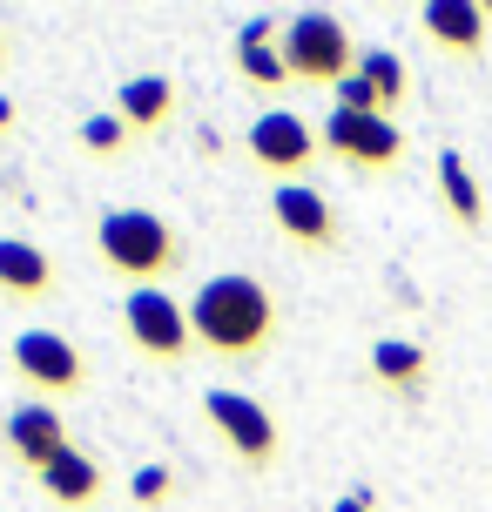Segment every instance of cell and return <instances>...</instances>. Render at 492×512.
<instances>
[{"label": "cell", "mask_w": 492, "mask_h": 512, "mask_svg": "<svg viewBox=\"0 0 492 512\" xmlns=\"http://www.w3.org/2000/svg\"><path fill=\"white\" fill-rule=\"evenodd\" d=\"M189 331H196V344L209 358L250 364L277 344V297H270V283L243 277V270H223V277H209L189 297Z\"/></svg>", "instance_id": "obj_1"}, {"label": "cell", "mask_w": 492, "mask_h": 512, "mask_svg": "<svg viewBox=\"0 0 492 512\" xmlns=\"http://www.w3.org/2000/svg\"><path fill=\"white\" fill-rule=\"evenodd\" d=\"M95 256L129 290H162L189 263V243H182V230L169 216H156V209H108L102 223H95Z\"/></svg>", "instance_id": "obj_2"}, {"label": "cell", "mask_w": 492, "mask_h": 512, "mask_svg": "<svg viewBox=\"0 0 492 512\" xmlns=\"http://www.w3.org/2000/svg\"><path fill=\"white\" fill-rule=\"evenodd\" d=\"M284 68L297 88H337V81L358 68V41L351 27L324 14V7H304L284 21Z\"/></svg>", "instance_id": "obj_3"}, {"label": "cell", "mask_w": 492, "mask_h": 512, "mask_svg": "<svg viewBox=\"0 0 492 512\" xmlns=\"http://www.w3.org/2000/svg\"><path fill=\"white\" fill-rule=\"evenodd\" d=\"M203 418H209V432L230 445V459L243 465V472H277V459H284V432H277V418H270L263 398L216 384V391H203Z\"/></svg>", "instance_id": "obj_4"}, {"label": "cell", "mask_w": 492, "mask_h": 512, "mask_svg": "<svg viewBox=\"0 0 492 512\" xmlns=\"http://www.w3.org/2000/svg\"><path fill=\"white\" fill-rule=\"evenodd\" d=\"M317 142H324L331 162L358 169V176H398V169H405V149H412L398 122H385V115H358V108H331L324 128H317Z\"/></svg>", "instance_id": "obj_5"}, {"label": "cell", "mask_w": 492, "mask_h": 512, "mask_svg": "<svg viewBox=\"0 0 492 512\" xmlns=\"http://www.w3.org/2000/svg\"><path fill=\"white\" fill-rule=\"evenodd\" d=\"M122 331L149 364L162 371H182L189 351H196V331H189V304H176L169 290H129L122 297Z\"/></svg>", "instance_id": "obj_6"}, {"label": "cell", "mask_w": 492, "mask_h": 512, "mask_svg": "<svg viewBox=\"0 0 492 512\" xmlns=\"http://www.w3.org/2000/svg\"><path fill=\"white\" fill-rule=\"evenodd\" d=\"M14 378L27 384V398L61 405V398H75L88 384V358H81L75 337H61V331H21L14 337Z\"/></svg>", "instance_id": "obj_7"}, {"label": "cell", "mask_w": 492, "mask_h": 512, "mask_svg": "<svg viewBox=\"0 0 492 512\" xmlns=\"http://www.w3.org/2000/svg\"><path fill=\"white\" fill-rule=\"evenodd\" d=\"M270 223L311 256H337L344 250V216H337L331 196H317L311 182H277L270 189Z\"/></svg>", "instance_id": "obj_8"}, {"label": "cell", "mask_w": 492, "mask_h": 512, "mask_svg": "<svg viewBox=\"0 0 492 512\" xmlns=\"http://www.w3.org/2000/svg\"><path fill=\"white\" fill-rule=\"evenodd\" d=\"M243 149H250V162H257L263 176L297 182L317 162L324 142H317V128L304 122V115H290V108H263L257 122H250V135H243Z\"/></svg>", "instance_id": "obj_9"}, {"label": "cell", "mask_w": 492, "mask_h": 512, "mask_svg": "<svg viewBox=\"0 0 492 512\" xmlns=\"http://www.w3.org/2000/svg\"><path fill=\"white\" fill-rule=\"evenodd\" d=\"M405 95H412V68H405V54H391V48L358 54V68L337 81V108H358V115H385V122H398Z\"/></svg>", "instance_id": "obj_10"}, {"label": "cell", "mask_w": 492, "mask_h": 512, "mask_svg": "<svg viewBox=\"0 0 492 512\" xmlns=\"http://www.w3.org/2000/svg\"><path fill=\"white\" fill-rule=\"evenodd\" d=\"M418 34L439 54H452V61H479L486 41H492L479 0H425V7H418Z\"/></svg>", "instance_id": "obj_11"}, {"label": "cell", "mask_w": 492, "mask_h": 512, "mask_svg": "<svg viewBox=\"0 0 492 512\" xmlns=\"http://www.w3.org/2000/svg\"><path fill=\"white\" fill-rule=\"evenodd\" d=\"M236 75L250 81L257 95H284L290 68H284V21H243L236 27Z\"/></svg>", "instance_id": "obj_12"}, {"label": "cell", "mask_w": 492, "mask_h": 512, "mask_svg": "<svg viewBox=\"0 0 492 512\" xmlns=\"http://www.w3.org/2000/svg\"><path fill=\"white\" fill-rule=\"evenodd\" d=\"M54 290H61L54 256L41 243H27V236H0V297L7 304H41Z\"/></svg>", "instance_id": "obj_13"}, {"label": "cell", "mask_w": 492, "mask_h": 512, "mask_svg": "<svg viewBox=\"0 0 492 512\" xmlns=\"http://www.w3.org/2000/svg\"><path fill=\"white\" fill-rule=\"evenodd\" d=\"M7 452L34 472V465H48L54 452H68V418L54 405H41V398H27V405L7 411Z\"/></svg>", "instance_id": "obj_14"}, {"label": "cell", "mask_w": 492, "mask_h": 512, "mask_svg": "<svg viewBox=\"0 0 492 512\" xmlns=\"http://www.w3.org/2000/svg\"><path fill=\"white\" fill-rule=\"evenodd\" d=\"M34 486L48 492V506H61V512H88L95 499H102V465L88 459V452H54L48 465H34Z\"/></svg>", "instance_id": "obj_15"}, {"label": "cell", "mask_w": 492, "mask_h": 512, "mask_svg": "<svg viewBox=\"0 0 492 512\" xmlns=\"http://www.w3.org/2000/svg\"><path fill=\"white\" fill-rule=\"evenodd\" d=\"M115 115L129 122L135 142L162 135V128L176 122V81H169V75H129L122 88H115Z\"/></svg>", "instance_id": "obj_16"}, {"label": "cell", "mask_w": 492, "mask_h": 512, "mask_svg": "<svg viewBox=\"0 0 492 512\" xmlns=\"http://www.w3.org/2000/svg\"><path fill=\"white\" fill-rule=\"evenodd\" d=\"M371 384H385L391 398H425L432 351L412 344V337H378V344H371Z\"/></svg>", "instance_id": "obj_17"}, {"label": "cell", "mask_w": 492, "mask_h": 512, "mask_svg": "<svg viewBox=\"0 0 492 512\" xmlns=\"http://www.w3.org/2000/svg\"><path fill=\"white\" fill-rule=\"evenodd\" d=\"M439 203H445V216H452L466 236H479L492 223L486 189H479V176L466 169V155H459V149H439Z\"/></svg>", "instance_id": "obj_18"}, {"label": "cell", "mask_w": 492, "mask_h": 512, "mask_svg": "<svg viewBox=\"0 0 492 512\" xmlns=\"http://www.w3.org/2000/svg\"><path fill=\"white\" fill-rule=\"evenodd\" d=\"M75 142H81V155H95V162H122V155L135 149V135H129V122L108 108V115H88V122L75 128Z\"/></svg>", "instance_id": "obj_19"}, {"label": "cell", "mask_w": 492, "mask_h": 512, "mask_svg": "<svg viewBox=\"0 0 492 512\" xmlns=\"http://www.w3.org/2000/svg\"><path fill=\"white\" fill-rule=\"evenodd\" d=\"M176 492H182V479L169 472V465H135V479H129V506L135 512H162Z\"/></svg>", "instance_id": "obj_20"}, {"label": "cell", "mask_w": 492, "mask_h": 512, "mask_svg": "<svg viewBox=\"0 0 492 512\" xmlns=\"http://www.w3.org/2000/svg\"><path fill=\"white\" fill-rule=\"evenodd\" d=\"M331 512H378V492H364V486H351L344 499H337Z\"/></svg>", "instance_id": "obj_21"}, {"label": "cell", "mask_w": 492, "mask_h": 512, "mask_svg": "<svg viewBox=\"0 0 492 512\" xmlns=\"http://www.w3.org/2000/svg\"><path fill=\"white\" fill-rule=\"evenodd\" d=\"M7 128H14V102H7V95H0V135H7Z\"/></svg>", "instance_id": "obj_22"}, {"label": "cell", "mask_w": 492, "mask_h": 512, "mask_svg": "<svg viewBox=\"0 0 492 512\" xmlns=\"http://www.w3.org/2000/svg\"><path fill=\"white\" fill-rule=\"evenodd\" d=\"M0 75H7V34H0Z\"/></svg>", "instance_id": "obj_23"}, {"label": "cell", "mask_w": 492, "mask_h": 512, "mask_svg": "<svg viewBox=\"0 0 492 512\" xmlns=\"http://www.w3.org/2000/svg\"><path fill=\"white\" fill-rule=\"evenodd\" d=\"M479 7H486V27H492V0H479Z\"/></svg>", "instance_id": "obj_24"}]
</instances>
